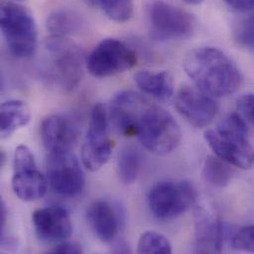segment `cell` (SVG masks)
I'll use <instances>...</instances> for the list:
<instances>
[{
    "instance_id": "obj_28",
    "label": "cell",
    "mask_w": 254,
    "mask_h": 254,
    "mask_svg": "<svg viewBox=\"0 0 254 254\" xmlns=\"http://www.w3.org/2000/svg\"><path fill=\"white\" fill-rule=\"evenodd\" d=\"M52 254H79L83 253L81 246L74 242L64 241L56 246L52 251Z\"/></svg>"
},
{
    "instance_id": "obj_20",
    "label": "cell",
    "mask_w": 254,
    "mask_h": 254,
    "mask_svg": "<svg viewBox=\"0 0 254 254\" xmlns=\"http://www.w3.org/2000/svg\"><path fill=\"white\" fill-rule=\"evenodd\" d=\"M236 171L234 166L219 156H209L203 166L205 182L214 188H225L233 180Z\"/></svg>"
},
{
    "instance_id": "obj_18",
    "label": "cell",
    "mask_w": 254,
    "mask_h": 254,
    "mask_svg": "<svg viewBox=\"0 0 254 254\" xmlns=\"http://www.w3.org/2000/svg\"><path fill=\"white\" fill-rule=\"evenodd\" d=\"M1 137L11 136L17 129L25 127L31 118L28 105L21 100H8L1 104L0 108Z\"/></svg>"
},
{
    "instance_id": "obj_22",
    "label": "cell",
    "mask_w": 254,
    "mask_h": 254,
    "mask_svg": "<svg viewBox=\"0 0 254 254\" xmlns=\"http://www.w3.org/2000/svg\"><path fill=\"white\" fill-rule=\"evenodd\" d=\"M140 167V154L133 146H126L122 149L118 158V173L125 184L133 183Z\"/></svg>"
},
{
    "instance_id": "obj_12",
    "label": "cell",
    "mask_w": 254,
    "mask_h": 254,
    "mask_svg": "<svg viewBox=\"0 0 254 254\" xmlns=\"http://www.w3.org/2000/svg\"><path fill=\"white\" fill-rule=\"evenodd\" d=\"M78 136V126L69 116L55 114L42 122V141L50 152L71 151L77 143Z\"/></svg>"
},
{
    "instance_id": "obj_11",
    "label": "cell",
    "mask_w": 254,
    "mask_h": 254,
    "mask_svg": "<svg viewBox=\"0 0 254 254\" xmlns=\"http://www.w3.org/2000/svg\"><path fill=\"white\" fill-rule=\"evenodd\" d=\"M175 108L189 124L199 128L210 126L219 113L215 97L192 86H184L177 92Z\"/></svg>"
},
{
    "instance_id": "obj_19",
    "label": "cell",
    "mask_w": 254,
    "mask_h": 254,
    "mask_svg": "<svg viewBox=\"0 0 254 254\" xmlns=\"http://www.w3.org/2000/svg\"><path fill=\"white\" fill-rule=\"evenodd\" d=\"M83 24L81 15L70 9L56 10L50 14L46 21V27L51 36L62 37L79 32Z\"/></svg>"
},
{
    "instance_id": "obj_5",
    "label": "cell",
    "mask_w": 254,
    "mask_h": 254,
    "mask_svg": "<svg viewBox=\"0 0 254 254\" xmlns=\"http://www.w3.org/2000/svg\"><path fill=\"white\" fill-rule=\"evenodd\" d=\"M0 22L3 38L11 54L21 59L34 55L38 45V30L28 9L17 2L3 0Z\"/></svg>"
},
{
    "instance_id": "obj_23",
    "label": "cell",
    "mask_w": 254,
    "mask_h": 254,
    "mask_svg": "<svg viewBox=\"0 0 254 254\" xmlns=\"http://www.w3.org/2000/svg\"><path fill=\"white\" fill-rule=\"evenodd\" d=\"M137 253L169 254L172 253V248L169 241L163 235L156 232H145L139 238Z\"/></svg>"
},
{
    "instance_id": "obj_27",
    "label": "cell",
    "mask_w": 254,
    "mask_h": 254,
    "mask_svg": "<svg viewBox=\"0 0 254 254\" xmlns=\"http://www.w3.org/2000/svg\"><path fill=\"white\" fill-rule=\"evenodd\" d=\"M238 110L243 117L254 127V94L249 93L241 96L237 101Z\"/></svg>"
},
{
    "instance_id": "obj_13",
    "label": "cell",
    "mask_w": 254,
    "mask_h": 254,
    "mask_svg": "<svg viewBox=\"0 0 254 254\" xmlns=\"http://www.w3.org/2000/svg\"><path fill=\"white\" fill-rule=\"evenodd\" d=\"M32 221L38 238L46 243L66 241L72 233L69 214L60 206L38 209L34 212Z\"/></svg>"
},
{
    "instance_id": "obj_31",
    "label": "cell",
    "mask_w": 254,
    "mask_h": 254,
    "mask_svg": "<svg viewBox=\"0 0 254 254\" xmlns=\"http://www.w3.org/2000/svg\"><path fill=\"white\" fill-rule=\"evenodd\" d=\"M185 3L190 4V5H199L201 4L204 0H183Z\"/></svg>"
},
{
    "instance_id": "obj_24",
    "label": "cell",
    "mask_w": 254,
    "mask_h": 254,
    "mask_svg": "<svg viewBox=\"0 0 254 254\" xmlns=\"http://www.w3.org/2000/svg\"><path fill=\"white\" fill-rule=\"evenodd\" d=\"M229 239L234 250L254 253V225L238 229L233 232Z\"/></svg>"
},
{
    "instance_id": "obj_14",
    "label": "cell",
    "mask_w": 254,
    "mask_h": 254,
    "mask_svg": "<svg viewBox=\"0 0 254 254\" xmlns=\"http://www.w3.org/2000/svg\"><path fill=\"white\" fill-rule=\"evenodd\" d=\"M226 229L223 220L215 212L200 208L195 215V252L219 254L223 251Z\"/></svg>"
},
{
    "instance_id": "obj_25",
    "label": "cell",
    "mask_w": 254,
    "mask_h": 254,
    "mask_svg": "<svg viewBox=\"0 0 254 254\" xmlns=\"http://www.w3.org/2000/svg\"><path fill=\"white\" fill-rule=\"evenodd\" d=\"M235 38L241 46L254 49V15L240 22L235 30Z\"/></svg>"
},
{
    "instance_id": "obj_10",
    "label": "cell",
    "mask_w": 254,
    "mask_h": 254,
    "mask_svg": "<svg viewBox=\"0 0 254 254\" xmlns=\"http://www.w3.org/2000/svg\"><path fill=\"white\" fill-rule=\"evenodd\" d=\"M47 179L52 189L64 197L78 195L85 183L80 164L71 151L50 152L47 159Z\"/></svg>"
},
{
    "instance_id": "obj_7",
    "label": "cell",
    "mask_w": 254,
    "mask_h": 254,
    "mask_svg": "<svg viewBox=\"0 0 254 254\" xmlns=\"http://www.w3.org/2000/svg\"><path fill=\"white\" fill-rule=\"evenodd\" d=\"M197 192L185 180H165L154 184L147 194V205L154 218L170 221L189 210L196 202Z\"/></svg>"
},
{
    "instance_id": "obj_9",
    "label": "cell",
    "mask_w": 254,
    "mask_h": 254,
    "mask_svg": "<svg viewBox=\"0 0 254 254\" xmlns=\"http://www.w3.org/2000/svg\"><path fill=\"white\" fill-rule=\"evenodd\" d=\"M109 112L98 103L91 110L85 141L81 148V160L89 171H97L109 160L113 141L109 137Z\"/></svg>"
},
{
    "instance_id": "obj_26",
    "label": "cell",
    "mask_w": 254,
    "mask_h": 254,
    "mask_svg": "<svg viewBox=\"0 0 254 254\" xmlns=\"http://www.w3.org/2000/svg\"><path fill=\"white\" fill-rule=\"evenodd\" d=\"M13 165H14V171L37 166L35 157L28 146L21 144L16 147L15 153H14Z\"/></svg>"
},
{
    "instance_id": "obj_3",
    "label": "cell",
    "mask_w": 254,
    "mask_h": 254,
    "mask_svg": "<svg viewBox=\"0 0 254 254\" xmlns=\"http://www.w3.org/2000/svg\"><path fill=\"white\" fill-rule=\"evenodd\" d=\"M42 64L45 78L51 84L71 91L82 79L86 60L68 37L51 36L45 43Z\"/></svg>"
},
{
    "instance_id": "obj_32",
    "label": "cell",
    "mask_w": 254,
    "mask_h": 254,
    "mask_svg": "<svg viewBox=\"0 0 254 254\" xmlns=\"http://www.w3.org/2000/svg\"><path fill=\"white\" fill-rule=\"evenodd\" d=\"M11 1H14V2H20V1H24V0H11Z\"/></svg>"
},
{
    "instance_id": "obj_6",
    "label": "cell",
    "mask_w": 254,
    "mask_h": 254,
    "mask_svg": "<svg viewBox=\"0 0 254 254\" xmlns=\"http://www.w3.org/2000/svg\"><path fill=\"white\" fill-rule=\"evenodd\" d=\"M149 32L158 42L189 38L195 31L196 20L189 12L163 0H151L145 9Z\"/></svg>"
},
{
    "instance_id": "obj_2",
    "label": "cell",
    "mask_w": 254,
    "mask_h": 254,
    "mask_svg": "<svg viewBox=\"0 0 254 254\" xmlns=\"http://www.w3.org/2000/svg\"><path fill=\"white\" fill-rule=\"evenodd\" d=\"M183 66L196 87L215 98L234 94L244 81L235 62L214 47L192 50L186 55Z\"/></svg>"
},
{
    "instance_id": "obj_16",
    "label": "cell",
    "mask_w": 254,
    "mask_h": 254,
    "mask_svg": "<svg viewBox=\"0 0 254 254\" xmlns=\"http://www.w3.org/2000/svg\"><path fill=\"white\" fill-rule=\"evenodd\" d=\"M48 188V179L36 167L14 171L12 189L23 201H36L44 197Z\"/></svg>"
},
{
    "instance_id": "obj_17",
    "label": "cell",
    "mask_w": 254,
    "mask_h": 254,
    "mask_svg": "<svg viewBox=\"0 0 254 254\" xmlns=\"http://www.w3.org/2000/svg\"><path fill=\"white\" fill-rule=\"evenodd\" d=\"M134 81L139 89L161 100L173 95V79L168 71L141 70L134 75Z\"/></svg>"
},
{
    "instance_id": "obj_21",
    "label": "cell",
    "mask_w": 254,
    "mask_h": 254,
    "mask_svg": "<svg viewBox=\"0 0 254 254\" xmlns=\"http://www.w3.org/2000/svg\"><path fill=\"white\" fill-rule=\"evenodd\" d=\"M90 6L100 9L115 22L128 21L133 13L132 0H85Z\"/></svg>"
},
{
    "instance_id": "obj_4",
    "label": "cell",
    "mask_w": 254,
    "mask_h": 254,
    "mask_svg": "<svg viewBox=\"0 0 254 254\" xmlns=\"http://www.w3.org/2000/svg\"><path fill=\"white\" fill-rule=\"evenodd\" d=\"M205 139L215 154L235 167L250 169L254 164V148L249 127L237 113L226 116L215 128L205 132Z\"/></svg>"
},
{
    "instance_id": "obj_15",
    "label": "cell",
    "mask_w": 254,
    "mask_h": 254,
    "mask_svg": "<svg viewBox=\"0 0 254 254\" xmlns=\"http://www.w3.org/2000/svg\"><path fill=\"white\" fill-rule=\"evenodd\" d=\"M86 219L95 236L103 243L114 242L124 223V216L119 207L104 200L89 206Z\"/></svg>"
},
{
    "instance_id": "obj_30",
    "label": "cell",
    "mask_w": 254,
    "mask_h": 254,
    "mask_svg": "<svg viewBox=\"0 0 254 254\" xmlns=\"http://www.w3.org/2000/svg\"><path fill=\"white\" fill-rule=\"evenodd\" d=\"M112 252L114 254H130L131 250L125 240H118L115 242Z\"/></svg>"
},
{
    "instance_id": "obj_1",
    "label": "cell",
    "mask_w": 254,
    "mask_h": 254,
    "mask_svg": "<svg viewBox=\"0 0 254 254\" xmlns=\"http://www.w3.org/2000/svg\"><path fill=\"white\" fill-rule=\"evenodd\" d=\"M109 117L120 133L136 136L158 155L170 153L181 140V129L173 116L134 91H122L113 98Z\"/></svg>"
},
{
    "instance_id": "obj_8",
    "label": "cell",
    "mask_w": 254,
    "mask_h": 254,
    "mask_svg": "<svg viewBox=\"0 0 254 254\" xmlns=\"http://www.w3.org/2000/svg\"><path fill=\"white\" fill-rule=\"evenodd\" d=\"M136 54L120 40L109 38L98 43L86 58V68L98 78L110 77L132 68Z\"/></svg>"
},
{
    "instance_id": "obj_29",
    "label": "cell",
    "mask_w": 254,
    "mask_h": 254,
    "mask_svg": "<svg viewBox=\"0 0 254 254\" xmlns=\"http://www.w3.org/2000/svg\"><path fill=\"white\" fill-rule=\"evenodd\" d=\"M230 7L237 11L249 12L254 10V0H224Z\"/></svg>"
}]
</instances>
